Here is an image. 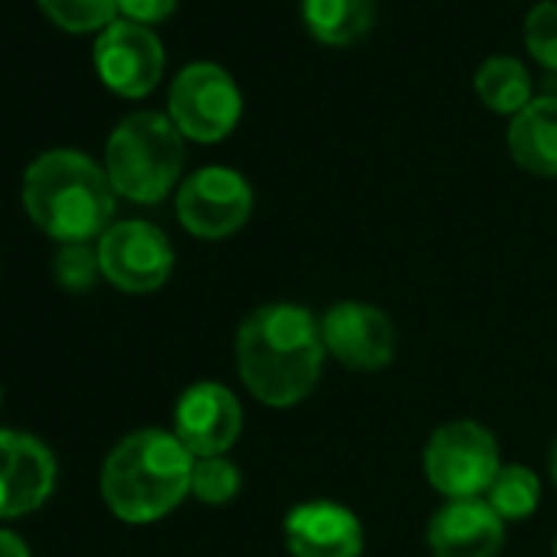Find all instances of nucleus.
Returning <instances> with one entry per match:
<instances>
[{"label": "nucleus", "instance_id": "obj_14", "mask_svg": "<svg viewBox=\"0 0 557 557\" xmlns=\"http://www.w3.org/2000/svg\"><path fill=\"white\" fill-rule=\"evenodd\" d=\"M426 544L433 557H498L505 547V521L485 498H449L433 511Z\"/></svg>", "mask_w": 557, "mask_h": 557}, {"label": "nucleus", "instance_id": "obj_7", "mask_svg": "<svg viewBox=\"0 0 557 557\" xmlns=\"http://www.w3.org/2000/svg\"><path fill=\"white\" fill-rule=\"evenodd\" d=\"M96 252L102 275L128 296L158 293L174 272V246L168 233L148 220L112 223L99 236Z\"/></svg>", "mask_w": 557, "mask_h": 557}, {"label": "nucleus", "instance_id": "obj_18", "mask_svg": "<svg viewBox=\"0 0 557 557\" xmlns=\"http://www.w3.org/2000/svg\"><path fill=\"white\" fill-rule=\"evenodd\" d=\"M485 502L502 521H521L537 511L541 502V479L528 466H502L495 482L485 492Z\"/></svg>", "mask_w": 557, "mask_h": 557}, {"label": "nucleus", "instance_id": "obj_1", "mask_svg": "<svg viewBox=\"0 0 557 557\" xmlns=\"http://www.w3.org/2000/svg\"><path fill=\"white\" fill-rule=\"evenodd\" d=\"M322 322L293 302L252 309L236 329V371L246 391L275 410L312 397L325 368Z\"/></svg>", "mask_w": 557, "mask_h": 557}, {"label": "nucleus", "instance_id": "obj_24", "mask_svg": "<svg viewBox=\"0 0 557 557\" xmlns=\"http://www.w3.org/2000/svg\"><path fill=\"white\" fill-rule=\"evenodd\" d=\"M0 557H30V547L21 534L0 528Z\"/></svg>", "mask_w": 557, "mask_h": 557}, {"label": "nucleus", "instance_id": "obj_13", "mask_svg": "<svg viewBox=\"0 0 557 557\" xmlns=\"http://www.w3.org/2000/svg\"><path fill=\"white\" fill-rule=\"evenodd\" d=\"M286 550L293 557H361L364 528L358 515L332 498H309L283 521Z\"/></svg>", "mask_w": 557, "mask_h": 557}, {"label": "nucleus", "instance_id": "obj_5", "mask_svg": "<svg viewBox=\"0 0 557 557\" xmlns=\"http://www.w3.org/2000/svg\"><path fill=\"white\" fill-rule=\"evenodd\" d=\"M498 469V440L479 420L440 423L423 446V475L446 502L485 495Z\"/></svg>", "mask_w": 557, "mask_h": 557}, {"label": "nucleus", "instance_id": "obj_6", "mask_svg": "<svg viewBox=\"0 0 557 557\" xmlns=\"http://www.w3.org/2000/svg\"><path fill=\"white\" fill-rule=\"evenodd\" d=\"M243 115V96L236 79L216 63L184 66L168 92V119L190 141H223Z\"/></svg>", "mask_w": 557, "mask_h": 557}, {"label": "nucleus", "instance_id": "obj_3", "mask_svg": "<svg viewBox=\"0 0 557 557\" xmlns=\"http://www.w3.org/2000/svg\"><path fill=\"white\" fill-rule=\"evenodd\" d=\"M194 456L171 430H135L115 443L102 466V498L128 524L171 515L190 492Z\"/></svg>", "mask_w": 557, "mask_h": 557}, {"label": "nucleus", "instance_id": "obj_21", "mask_svg": "<svg viewBox=\"0 0 557 557\" xmlns=\"http://www.w3.org/2000/svg\"><path fill=\"white\" fill-rule=\"evenodd\" d=\"M524 47L534 63L557 73V0H541L524 17Z\"/></svg>", "mask_w": 557, "mask_h": 557}, {"label": "nucleus", "instance_id": "obj_19", "mask_svg": "<svg viewBox=\"0 0 557 557\" xmlns=\"http://www.w3.org/2000/svg\"><path fill=\"white\" fill-rule=\"evenodd\" d=\"M40 11L70 34L106 30L119 21V0H37Z\"/></svg>", "mask_w": 557, "mask_h": 557}, {"label": "nucleus", "instance_id": "obj_11", "mask_svg": "<svg viewBox=\"0 0 557 557\" xmlns=\"http://www.w3.org/2000/svg\"><path fill=\"white\" fill-rule=\"evenodd\" d=\"M194 459L226 456L243 433V407L239 397L216 384L197 381L174 404V430H171Z\"/></svg>", "mask_w": 557, "mask_h": 557}, {"label": "nucleus", "instance_id": "obj_10", "mask_svg": "<svg viewBox=\"0 0 557 557\" xmlns=\"http://www.w3.org/2000/svg\"><path fill=\"white\" fill-rule=\"evenodd\" d=\"M96 73L122 99H145L164 73V47L151 27L115 21L96 40Z\"/></svg>", "mask_w": 557, "mask_h": 557}, {"label": "nucleus", "instance_id": "obj_23", "mask_svg": "<svg viewBox=\"0 0 557 557\" xmlns=\"http://www.w3.org/2000/svg\"><path fill=\"white\" fill-rule=\"evenodd\" d=\"M174 11H177V0H119V14H125V21L141 24V27L164 24Z\"/></svg>", "mask_w": 557, "mask_h": 557}, {"label": "nucleus", "instance_id": "obj_8", "mask_svg": "<svg viewBox=\"0 0 557 557\" xmlns=\"http://www.w3.org/2000/svg\"><path fill=\"white\" fill-rule=\"evenodd\" d=\"M249 181L223 164L194 171L177 187V220L197 239H226L239 233L252 213Z\"/></svg>", "mask_w": 557, "mask_h": 557}, {"label": "nucleus", "instance_id": "obj_4", "mask_svg": "<svg viewBox=\"0 0 557 557\" xmlns=\"http://www.w3.org/2000/svg\"><path fill=\"white\" fill-rule=\"evenodd\" d=\"M102 168L119 197L161 203L181 181L184 135L161 112H135L112 128Z\"/></svg>", "mask_w": 557, "mask_h": 557}, {"label": "nucleus", "instance_id": "obj_17", "mask_svg": "<svg viewBox=\"0 0 557 557\" xmlns=\"http://www.w3.org/2000/svg\"><path fill=\"white\" fill-rule=\"evenodd\" d=\"M475 96L495 115H518L531 102V76L515 57H488L475 70Z\"/></svg>", "mask_w": 557, "mask_h": 557}, {"label": "nucleus", "instance_id": "obj_15", "mask_svg": "<svg viewBox=\"0 0 557 557\" xmlns=\"http://www.w3.org/2000/svg\"><path fill=\"white\" fill-rule=\"evenodd\" d=\"M508 151L534 177H557V96L531 99L508 122Z\"/></svg>", "mask_w": 557, "mask_h": 557}, {"label": "nucleus", "instance_id": "obj_20", "mask_svg": "<svg viewBox=\"0 0 557 557\" xmlns=\"http://www.w3.org/2000/svg\"><path fill=\"white\" fill-rule=\"evenodd\" d=\"M243 488V472L230 456L194 459L190 495L203 505H230Z\"/></svg>", "mask_w": 557, "mask_h": 557}, {"label": "nucleus", "instance_id": "obj_2", "mask_svg": "<svg viewBox=\"0 0 557 557\" xmlns=\"http://www.w3.org/2000/svg\"><path fill=\"white\" fill-rule=\"evenodd\" d=\"M115 197L106 168L73 148L44 151L24 174L30 220L63 246L102 236L112 226Z\"/></svg>", "mask_w": 557, "mask_h": 557}, {"label": "nucleus", "instance_id": "obj_25", "mask_svg": "<svg viewBox=\"0 0 557 557\" xmlns=\"http://www.w3.org/2000/svg\"><path fill=\"white\" fill-rule=\"evenodd\" d=\"M547 469H550V479H554V485H557V440H554V446H550V459H547Z\"/></svg>", "mask_w": 557, "mask_h": 557}, {"label": "nucleus", "instance_id": "obj_26", "mask_svg": "<svg viewBox=\"0 0 557 557\" xmlns=\"http://www.w3.org/2000/svg\"><path fill=\"white\" fill-rule=\"evenodd\" d=\"M554 557H557V537H554Z\"/></svg>", "mask_w": 557, "mask_h": 557}, {"label": "nucleus", "instance_id": "obj_9", "mask_svg": "<svg viewBox=\"0 0 557 557\" xmlns=\"http://www.w3.org/2000/svg\"><path fill=\"white\" fill-rule=\"evenodd\" d=\"M319 322L325 351L348 371L377 374L397 355L394 322L371 302H338Z\"/></svg>", "mask_w": 557, "mask_h": 557}, {"label": "nucleus", "instance_id": "obj_16", "mask_svg": "<svg viewBox=\"0 0 557 557\" xmlns=\"http://www.w3.org/2000/svg\"><path fill=\"white\" fill-rule=\"evenodd\" d=\"M302 21L325 47H351L374 24V0H302Z\"/></svg>", "mask_w": 557, "mask_h": 557}, {"label": "nucleus", "instance_id": "obj_22", "mask_svg": "<svg viewBox=\"0 0 557 557\" xmlns=\"http://www.w3.org/2000/svg\"><path fill=\"white\" fill-rule=\"evenodd\" d=\"M57 283L66 293H89L92 283L102 275L99 252L89 243H70L57 252Z\"/></svg>", "mask_w": 557, "mask_h": 557}, {"label": "nucleus", "instance_id": "obj_12", "mask_svg": "<svg viewBox=\"0 0 557 557\" xmlns=\"http://www.w3.org/2000/svg\"><path fill=\"white\" fill-rule=\"evenodd\" d=\"M57 488L50 446L21 430H0V518L37 511Z\"/></svg>", "mask_w": 557, "mask_h": 557}]
</instances>
